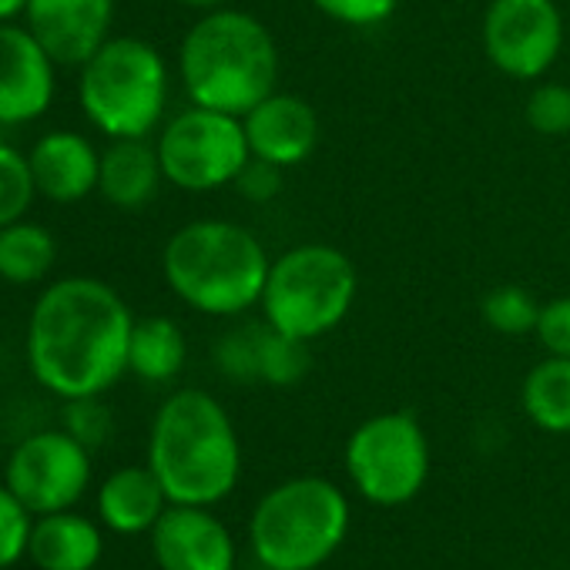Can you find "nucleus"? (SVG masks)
Wrapping results in <instances>:
<instances>
[{"label": "nucleus", "mask_w": 570, "mask_h": 570, "mask_svg": "<svg viewBox=\"0 0 570 570\" xmlns=\"http://www.w3.org/2000/svg\"><path fill=\"white\" fill-rule=\"evenodd\" d=\"M135 313L115 285L95 275L48 282L31 306L28 370L58 400L105 396L128 373Z\"/></svg>", "instance_id": "nucleus-1"}, {"label": "nucleus", "mask_w": 570, "mask_h": 570, "mask_svg": "<svg viewBox=\"0 0 570 570\" xmlns=\"http://www.w3.org/2000/svg\"><path fill=\"white\" fill-rule=\"evenodd\" d=\"M268 265L272 258L262 238L228 218L185 222L161 248L168 289L188 309L212 320H238L255 309L262 303Z\"/></svg>", "instance_id": "nucleus-2"}, {"label": "nucleus", "mask_w": 570, "mask_h": 570, "mask_svg": "<svg viewBox=\"0 0 570 570\" xmlns=\"http://www.w3.org/2000/svg\"><path fill=\"white\" fill-rule=\"evenodd\" d=\"M148 466L171 503L225 500L242 473V446L225 406L205 390L171 393L151 420Z\"/></svg>", "instance_id": "nucleus-3"}, {"label": "nucleus", "mask_w": 570, "mask_h": 570, "mask_svg": "<svg viewBox=\"0 0 570 570\" xmlns=\"http://www.w3.org/2000/svg\"><path fill=\"white\" fill-rule=\"evenodd\" d=\"M178 81L191 105L245 118L278 81L272 31L238 8L202 14L178 45Z\"/></svg>", "instance_id": "nucleus-4"}, {"label": "nucleus", "mask_w": 570, "mask_h": 570, "mask_svg": "<svg viewBox=\"0 0 570 570\" xmlns=\"http://www.w3.org/2000/svg\"><path fill=\"white\" fill-rule=\"evenodd\" d=\"M171 71L165 55L135 35H111L78 68V105L95 131L115 138H151L165 125Z\"/></svg>", "instance_id": "nucleus-5"}, {"label": "nucleus", "mask_w": 570, "mask_h": 570, "mask_svg": "<svg viewBox=\"0 0 570 570\" xmlns=\"http://www.w3.org/2000/svg\"><path fill=\"white\" fill-rule=\"evenodd\" d=\"M356 293V262L336 245L306 242L272 258L258 309L278 333L313 343L346 323Z\"/></svg>", "instance_id": "nucleus-6"}, {"label": "nucleus", "mask_w": 570, "mask_h": 570, "mask_svg": "<svg viewBox=\"0 0 570 570\" xmlns=\"http://www.w3.org/2000/svg\"><path fill=\"white\" fill-rule=\"evenodd\" d=\"M350 530L346 493L323 476L285 480L252 513V550L268 570H316Z\"/></svg>", "instance_id": "nucleus-7"}, {"label": "nucleus", "mask_w": 570, "mask_h": 570, "mask_svg": "<svg viewBox=\"0 0 570 570\" xmlns=\"http://www.w3.org/2000/svg\"><path fill=\"white\" fill-rule=\"evenodd\" d=\"M155 148L165 181L191 195L235 185L252 158L242 118L202 105H188L165 118L155 135Z\"/></svg>", "instance_id": "nucleus-8"}, {"label": "nucleus", "mask_w": 570, "mask_h": 570, "mask_svg": "<svg viewBox=\"0 0 570 570\" xmlns=\"http://www.w3.org/2000/svg\"><path fill=\"white\" fill-rule=\"evenodd\" d=\"M346 470L370 503H410L430 476V440L420 420L393 410L360 423L346 443Z\"/></svg>", "instance_id": "nucleus-9"}, {"label": "nucleus", "mask_w": 570, "mask_h": 570, "mask_svg": "<svg viewBox=\"0 0 570 570\" xmlns=\"http://www.w3.org/2000/svg\"><path fill=\"white\" fill-rule=\"evenodd\" d=\"M4 483L35 517L71 510L91 483V450L61 426L38 430L11 450Z\"/></svg>", "instance_id": "nucleus-10"}, {"label": "nucleus", "mask_w": 570, "mask_h": 570, "mask_svg": "<svg viewBox=\"0 0 570 570\" xmlns=\"http://www.w3.org/2000/svg\"><path fill=\"white\" fill-rule=\"evenodd\" d=\"M480 38L500 75L540 81L557 65L567 28L557 0H490Z\"/></svg>", "instance_id": "nucleus-11"}, {"label": "nucleus", "mask_w": 570, "mask_h": 570, "mask_svg": "<svg viewBox=\"0 0 570 570\" xmlns=\"http://www.w3.org/2000/svg\"><path fill=\"white\" fill-rule=\"evenodd\" d=\"M58 95V61L24 21L0 24V125L24 128L41 121Z\"/></svg>", "instance_id": "nucleus-12"}, {"label": "nucleus", "mask_w": 570, "mask_h": 570, "mask_svg": "<svg viewBox=\"0 0 570 570\" xmlns=\"http://www.w3.org/2000/svg\"><path fill=\"white\" fill-rule=\"evenodd\" d=\"M21 21L58 68H81L111 38L115 0H28Z\"/></svg>", "instance_id": "nucleus-13"}, {"label": "nucleus", "mask_w": 570, "mask_h": 570, "mask_svg": "<svg viewBox=\"0 0 570 570\" xmlns=\"http://www.w3.org/2000/svg\"><path fill=\"white\" fill-rule=\"evenodd\" d=\"M151 550L161 570H232L235 543L232 533L208 507L168 503L151 527Z\"/></svg>", "instance_id": "nucleus-14"}, {"label": "nucleus", "mask_w": 570, "mask_h": 570, "mask_svg": "<svg viewBox=\"0 0 570 570\" xmlns=\"http://www.w3.org/2000/svg\"><path fill=\"white\" fill-rule=\"evenodd\" d=\"M242 125H245L252 158L268 161L282 171L303 165L316 151L320 135H323L316 108L306 98L285 95V91H272L268 98H262L242 118Z\"/></svg>", "instance_id": "nucleus-15"}, {"label": "nucleus", "mask_w": 570, "mask_h": 570, "mask_svg": "<svg viewBox=\"0 0 570 570\" xmlns=\"http://www.w3.org/2000/svg\"><path fill=\"white\" fill-rule=\"evenodd\" d=\"M38 195L55 205H78L98 191L101 151L98 145L71 128L45 131L28 151Z\"/></svg>", "instance_id": "nucleus-16"}, {"label": "nucleus", "mask_w": 570, "mask_h": 570, "mask_svg": "<svg viewBox=\"0 0 570 570\" xmlns=\"http://www.w3.org/2000/svg\"><path fill=\"white\" fill-rule=\"evenodd\" d=\"M165 185V171L158 161V148L148 138H115L101 148L98 195L121 208L135 212L158 198Z\"/></svg>", "instance_id": "nucleus-17"}, {"label": "nucleus", "mask_w": 570, "mask_h": 570, "mask_svg": "<svg viewBox=\"0 0 570 570\" xmlns=\"http://www.w3.org/2000/svg\"><path fill=\"white\" fill-rule=\"evenodd\" d=\"M168 493L151 466H121L98 490L101 523L115 533H145L168 510Z\"/></svg>", "instance_id": "nucleus-18"}, {"label": "nucleus", "mask_w": 570, "mask_h": 570, "mask_svg": "<svg viewBox=\"0 0 570 570\" xmlns=\"http://www.w3.org/2000/svg\"><path fill=\"white\" fill-rule=\"evenodd\" d=\"M101 550V530L75 510L38 517L28 540V557L35 560L38 570H95Z\"/></svg>", "instance_id": "nucleus-19"}, {"label": "nucleus", "mask_w": 570, "mask_h": 570, "mask_svg": "<svg viewBox=\"0 0 570 570\" xmlns=\"http://www.w3.org/2000/svg\"><path fill=\"white\" fill-rule=\"evenodd\" d=\"M188 363V340L185 330L171 316H141L135 320L131 343H128V373L141 383L161 386L171 383Z\"/></svg>", "instance_id": "nucleus-20"}, {"label": "nucleus", "mask_w": 570, "mask_h": 570, "mask_svg": "<svg viewBox=\"0 0 570 570\" xmlns=\"http://www.w3.org/2000/svg\"><path fill=\"white\" fill-rule=\"evenodd\" d=\"M58 262L55 235L31 218H18L0 228V282L38 285L51 275Z\"/></svg>", "instance_id": "nucleus-21"}, {"label": "nucleus", "mask_w": 570, "mask_h": 570, "mask_svg": "<svg viewBox=\"0 0 570 570\" xmlns=\"http://www.w3.org/2000/svg\"><path fill=\"white\" fill-rule=\"evenodd\" d=\"M523 413L543 433H570V360L543 356L520 390Z\"/></svg>", "instance_id": "nucleus-22"}, {"label": "nucleus", "mask_w": 570, "mask_h": 570, "mask_svg": "<svg viewBox=\"0 0 570 570\" xmlns=\"http://www.w3.org/2000/svg\"><path fill=\"white\" fill-rule=\"evenodd\" d=\"M265 330H268L265 320H245V323L225 330L212 346L215 370L232 383H262V340H265Z\"/></svg>", "instance_id": "nucleus-23"}, {"label": "nucleus", "mask_w": 570, "mask_h": 570, "mask_svg": "<svg viewBox=\"0 0 570 570\" xmlns=\"http://www.w3.org/2000/svg\"><path fill=\"white\" fill-rule=\"evenodd\" d=\"M480 316L500 336H527L537 330L540 303L523 285H497L480 299Z\"/></svg>", "instance_id": "nucleus-24"}, {"label": "nucleus", "mask_w": 570, "mask_h": 570, "mask_svg": "<svg viewBox=\"0 0 570 570\" xmlns=\"http://www.w3.org/2000/svg\"><path fill=\"white\" fill-rule=\"evenodd\" d=\"M35 198H38V185L28 151L0 141V228L24 218Z\"/></svg>", "instance_id": "nucleus-25"}, {"label": "nucleus", "mask_w": 570, "mask_h": 570, "mask_svg": "<svg viewBox=\"0 0 570 570\" xmlns=\"http://www.w3.org/2000/svg\"><path fill=\"white\" fill-rule=\"evenodd\" d=\"M523 118L530 125V131L557 138L570 131V85L560 81H543L527 95L523 105Z\"/></svg>", "instance_id": "nucleus-26"}, {"label": "nucleus", "mask_w": 570, "mask_h": 570, "mask_svg": "<svg viewBox=\"0 0 570 570\" xmlns=\"http://www.w3.org/2000/svg\"><path fill=\"white\" fill-rule=\"evenodd\" d=\"M111 426L115 420H111V410L101 403V396H78V400H65L61 406V430H68L91 453L108 443Z\"/></svg>", "instance_id": "nucleus-27"}, {"label": "nucleus", "mask_w": 570, "mask_h": 570, "mask_svg": "<svg viewBox=\"0 0 570 570\" xmlns=\"http://www.w3.org/2000/svg\"><path fill=\"white\" fill-rule=\"evenodd\" d=\"M35 513L11 493L8 483H0V570L14 567L28 553L31 540V520Z\"/></svg>", "instance_id": "nucleus-28"}, {"label": "nucleus", "mask_w": 570, "mask_h": 570, "mask_svg": "<svg viewBox=\"0 0 570 570\" xmlns=\"http://www.w3.org/2000/svg\"><path fill=\"white\" fill-rule=\"evenodd\" d=\"M309 4L326 14L330 21L336 24H346V28H380L386 24L400 0H309Z\"/></svg>", "instance_id": "nucleus-29"}, {"label": "nucleus", "mask_w": 570, "mask_h": 570, "mask_svg": "<svg viewBox=\"0 0 570 570\" xmlns=\"http://www.w3.org/2000/svg\"><path fill=\"white\" fill-rule=\"evenodd\" d=\"M533 336L547 356H567L570 360V296H557V299L540 306V320H537Z\"/></svg>", "instance_id": "nucleus-30"}, {"label": "nucleus", "mask_w": 570, "mask_h": 570, "mask_svg": "<svg viewBox=\"0 0 570 570\" xmlns=\"http://www.w3.org/2000/svg\"><path fill=\"white\" fill-rule=\"evenodd\" d=\"M278 188H282V168L258 161V158H248V165L235 178V191L248 202H272Z\"/></svg>", "instance_id": "nucleus-31"}, {"label": "nucleus", "mask_w": 570, "mask_h": 570, "mask_svg": "<svg viewBox=\"0 0 570 570\" xmlns=\"http://www.w3.org/2000/svg\"><path fill=\"white\" fill-rule=\"evenodd\" d=\"M28 0H0V24L4 21H21Z\"/></svg>", "instance_id": "nucleus-32"}, {"label": "nucleus", "mask_w": 570, "mask_h": 570, "mask_svg": "<svg viewBox=\"0 0 570 570\" xmlns=\"http://www.w3.org/2000/svg\"><path fill=\"white\" fill-rule=\"evenodd\" d=\"M175 4H181L188 11H198V14H208V11L228 8V0H175Z\"/></svg>", "instance_id": "nucleus-33"}]
</instances>
